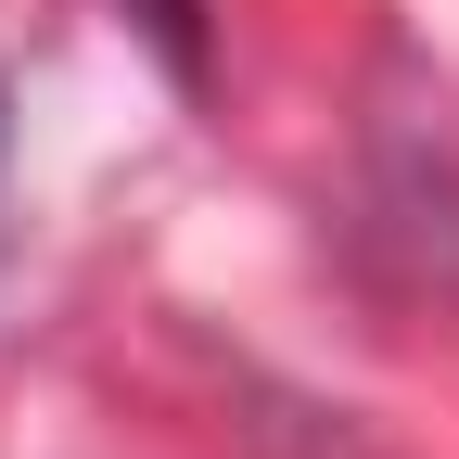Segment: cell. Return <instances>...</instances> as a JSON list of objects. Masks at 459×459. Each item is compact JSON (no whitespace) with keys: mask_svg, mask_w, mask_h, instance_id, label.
I'll return each instance as SVG.
<instances>
[{"mask_svg":"<svg viewBox=\"0 0 459 459\" xmlns=\"http://www.w3.org/2000/svg\"><path fill=\"white\" fill-rule=\"evenodd\" d=\"M153 13H166V26H179V13H192V0H153Z\"/></svg>","mask_w":459,"mask_h":459,"instance_id":"1","label":"cell"}]
</instances>
